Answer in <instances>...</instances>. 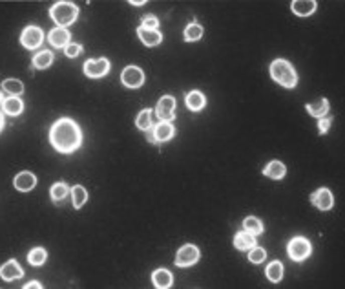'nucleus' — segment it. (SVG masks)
Wrapping results in <instances>:
<instances>
[{
	"mask_svg": "<svg viewBox=\"0 0 345 289\" xmlns=\"http://www.w3.org/2000/svg\"><path fill=\"white\" fill-rule=\"evenodd\" d=\"M2 108H4L6 114H10V116H19L20 112L24 110V103H22V99H19V97H8V99H4V103H2Z\"/></svg>",
	"mask_w": 345,
	"mask_h": 289,
	"instance_id": "412c9836",
	"label": "nucleus"
},
{
	"mask_svg": "<svg viewBox=\"0 0 345 289\" xmlns=\"http://www.w3.org/2000/svg\"><path fill=\"white\" fill-rule=\"evenodd\" d=\"M2 88H4L11 97H20L24 93V84L20 81H17V79H6V81L2 82Z\"/></svg>",
	"mask_w": 345,
	"mask_h": 289,
	"instance_id": "b1692460",
	"label": "nucleus"
},
{
	"mask_svg": "<svg viewBox=\"0 0 345 289\" xmlns=\"http://www.w3.org/2000/svg\"><path fill=\"white\" fill-rule=\"evenodd\" d=\"M135 125H137L139 130H145V132L152 127V110L150 108L141 110V114L137 116V119H135Z\"/></svg>",
	"mask_w": 345,
	"mask_h": 289,
	"instance_id": "c756f323",
	"label": "nucleus"
},
{
	"mask_svg": "<svg viewBox=\"0 0 345 289\" xmlns=\"http://www.w3.org/2000/svg\"><path fill=\"white\" fill-rule=\"evenodd\" d=\"M130 4L132 6H145L146 2H145V0H134V2H130Z\"/></svg>",
	"mask_w": 345,
	"mask_h": 289,
	"instance_id": "e433bc0d",
	"label": "nucleus"
},
{
	"mask_svg": "<svg viewBox=\"0 0 345 289\" xmlns=\"http://www.w3.org/2000/svg\"><path fill=\"white\" fill-rule=\"evenodd\" d=\"M24 289H42V285H40V282H37V280H31V282H28V284L24 285Z\"/></svg>",
	"mask_w": 345,
	"mask_h": 289,
	"instance_id": "c9c22d12",
	"label": "nucleus"
},
{
	"mask_svg": "<svg viewBox=\"0 0 345 289\" xmlns=\"http://www.w3.org/2000/svg\"><path fill=\"white\" fill-rule=\"evenodd\" d=\"M0 276L4 280H8V282H11V280L22 278V276H24V271H22V267H20V264L17 260H8V262L0 267Z\"/></svg>",
	"mask_w": 345,
	"mask_h": 289,
	"instance_id": "9b49d317",
	"label": "nucleus"
},
{
	"mask_svg": "<svg viewBox=\"0 0 345 289\" xmlns=\"http://www.w3.org/2000/svg\"><path fill=\"white\" fill-rule=\"evenodd\" d=\"M46 258H48V253L42 247L31 249L30 253H28V262L31 265H42L46 262Z\"/></svg>",
	"mask_w": 345,
	"mask_h": 289,
	"instance_id": "c85d7f7f",
	"label": "nucleus"
},
{
	"mask_svg": "<svg viewBox=\"0 0 345 289\" xmlns=\"http://www.w3.org/2000/svg\"><path fill=\"white\" fill-rule=\"evenodd\" d=\"M234 245L240 249V251H250L252 247H256V236L249 234L247 231H241V233L236 234Z\"/></svg>",
	"mask_w": 345,
	"mask_h": 289,
	"instance_id": "6ab92c4d",
	"label": "nucleus"
},
{
	"mask_svg": "<svg viewBox=\"0 0 345 289\" xmlns=\"http://www.w3.org/2000/svg\"><path fill=\"white\" fill-rule=\"evenodd\" d=\"M71 200H73V207L75 209L82 207V205L88 202V192H86V188L80 187V185H75V187L71 188Z\"/></svg>",
	"mask_w": 345,
	"mask_h": 289,
	"instance_id": "393cba45",
	"label": "nucleus"
},
{
	"mask_svg": "<svg viewBox=\"0 0 345 289\" xmlns=\"http://www.w3.org/2000/svg\"><path fill=\"white\" fill-rule=\"evenodd\" d=\"M64 50H66V55L70 57V59H75V57H79L80 51H82V46L75 44V42H70V44L66 46Z\"/></svg>",
	"mask_w": 345,
	"mask_h": 289,
	"instance_id": "473e14b6",
	"label": "nucleus"
},
{
	"mask_svg": "<svg viewBox=\"0 0 345 289\" xmlns=\"http://www.w3.org/2000/svg\"><path fill=\"white\" fill-rule=\"evenodd\" d=\"M110 71V61L108 59H90L84 62V73L91 79L104 77Z\"/></svg>",
	"mask_w": 345,
	"mask_h": 289,
	"instance_id": "6e6552de",
	"label": "nucleus"
},
{
	"mask_svg": "<svg viewBox=\"0 0 345 289\" xmlns=\"http://www.w3.org/2000/svg\"><path fill=\"white\" fill-rule=\"evenodd\" d=\"M68 192H70V188H68V185H66L64 181H59V183H55L53 187H51V200L55 203H59V202H62V200L68 196Z\"/></svg>",
	"mask_w": 345,
	"mask_h": 289,
	"instance_id": "cd10ccee",
	"label": "nucleus"
},
{
	"mask_svg": "<svg viewBox=\"0 0 345 289\" xmlns=\"http://www.w3.org/2000/svg\"><path fill=\"white\" fill-rule=\"evenodd\" d=\"M13 185L17 187V190H20V192H28V190H31V188L37 185V178L33 172H28V170H24V172H20L15 176V179H13Z\"/></svg>",
	"mask_w": 345,
	"mask_h": 289,
	"instance_id": "f8f14e48",
	"label": "nucleus"
},
{
	"mask_svg": "<svg viewBox=\"0 0 345 289\" xmlns=\"http://www.w3.org/2000/svg\"><path fill=\"white\" fill-rule=\"evenodd\" d=\"M159 26V21L155 17H143V28L145 30H157Z\"/></svg>",
	"mask_w": 345,
	"mask_h": 289,
	"instance_id": "72a5a7b5",
	"label": "nucleus"
},
{
	"mask_svg": "<svg viewBox=\"0 0 345 289\" xmlns=\"http://www.w3.org/2000/svg\"><path fill=\"white\" fill-rule=\"evenodd\" d=\"M137 35H139V39L143 41V44H146V46H157L161 41H163V35H161L159 31L157 30H145L143 26L137 30Z\"/></svg>",
	"mask_w": 345,
	"mask_h": 289,
	"instance_id": "a211bd4d",
	"label": "nucleus"
},
{
	"mask_svg": "<svg viewBox=\"0 0 345 289\" xmlns=\"http://www.w3.org/2000/svg\"><path fill=\"white\" fill-rule=\"evenodd\" d=\"M48 41L51 42V46L55 48H66L70 44V31L66 28H53V30L48 33Z\"/></svg>",
	"mask_w": 345,
	"mask_h": 289,
	"instance_id": "4468645a",
	"label": "nucleus"
},
{
	"mask_svg": "<svg viewBox=\"0 0 345 289\" xmlns=\"http://www.w3.org/2000/svg\"><path fill=\"white\" fill-rule=\"evenodd\" d=\"M155 112H157L161 121L170 123L175 117V99L172 95H163L155 107Z\"/></svg>",
	"mask_w": 345,
	"mask_h": 289,
	"instance_id": "1a4fd4ad",
	"label": "nucleus"
},
{
	"mask_svg": "<svg viewBox=\"0 0 345 289\" xmlns=\"http://www.w3.org/2000/svg\"><path fill=\"white\" fill-rule=\"evenodd\" d=\"M121 81L126 88H141L145 82V73L137 66H126L121 73Z\"/></svg>",
	"mask_w": 345,
	"mask_h": 289,
	"instance_id": "0eeeda50",
	"label": "nucleus"
},
{
	"mask_svg": "<svg viewBox=\"0 0 345 289\" xmlns=\"http://www.w3.org/2000/svg\"><path fill=\"white\" fill-rule=\"evenodd\" d=\"M152 282H154V285L157 289H168L172 285V282H174V278H172L170 271H166V269H157V271H154V274H152Z\"/></svg>",
	"mask_w": 345,
	"mask_h": 289,
	"instance_id": "dca6fc26",
	"label": "nucleus"
},
{
	"mask_svg": "<svg viewBox=\"0 0 345 289\" xmlns=\"http://www.w3.org/2000/svg\"><path fill=\"white\" fill-rule=\"evenodd\" d=\"M201 37H203V28H201L199 24H188L185 30V39L188 42H194V41H199Z\"/></svg>",
	"mask_w": 345,
	"mask_h": 289,
	"instance_id": "7c9ffc66",
	"label": "nucleus"
},
{
	"mask_svg": "<svg viewBox=\"0 0 345 289\" xmlns=\"http://www.w3.org/2000/svg\"><path fill=\"white\" fill-rule=\"evenodd\" d=\"M287 251H289L290 258L296 260V262H301V260H305L307 256L312 253V245H310L309 240L303 238V236H296V238H292L289 242Z\"/></svg>",
	"mask_w": 345,
	"mask_h": 289,
	"instance_id": "20e7f679",
	"label": "nucleus"
},
{
	"mask_svg": "<svg viewBox=\"0 0 345 289\" xmlns=\"http://www.w3.org/2000/svg\"><path fill=\"white\" fill-rule=\"evenodd\" d=\"M51 62H53V53L48 50L39 51V53L33 57V66L39 68V70H46L48 66H51Z\"/></svg>",
	"mask_w": 345,
	"mask_h": 289,
	"instance_id": "5701e85b",
	"label": "nucleus"
},
{
	"mask_svg": "<svg viewBox=\"0 0 345 289\" xmlns=\"http://www.w3.org/2000/svg\"><path fill=\"white\" fill-rule=\"evenodd\" d=\"M42 41H44V33H42V30H40L39 26H28V28L22 31V35H20V42H22V46L28 48V50L39 48V46L42 44Z\"/></svg>",
	"mask_w": 345,
	"mask_h": 289,
	"instance_id": "39448f33",
	"label": "nucleus"
},
{
	"mask_svg": "<svg viewBox=\"0 0 345 289\" xmlns=\"http://www.w3.org/2000/svg\"><path fill=\"white\" fill-rule=\"evenodd\" d=\"M307 112H309L310 116L318 117V119H321V117H325V114L329 112V101H327L325 97L323 99H318L316 103H310V105H307Z\"/></svg>",
	"mask_w": 345,
	"mask_h": 289,
	"instance_id": "aec40b11",
	"label": "nucleus"
},
{
	"mask_svg": "<svg viewBox=\"0 0 345 289\" xmlns=\"http://www.w3.org/2000/svg\"><path fill=\"white\" fill-rule=\"evenodd\" d=\"M186 107L190 108L192 112H199V110H203L205 108V105H206V99H205V95L201 93V91H197V90H194V91H188L186 93Z\"/></svg>",
	"mask_w": 345,
	"mask_h": 289,
	"instance_id": "f3484780",
	"label": "nucleus"
},
{
	"mask_svg": "<svg viewBox=\"0 0 345 289\" xmlns=\"http://www.w3.org/2000/svg\"><path fill=\"white\" fill-rule=\"evenodd\" d=\"M4 99H6V97L2 95V91H0V105H2V103H4Z\"/></svg>",
	"mask_w": 345,
	"mask_h": 289,
	"instance_id": "58836bf2",
	"label": "nucleus"
},
{
	"mask_svg": "<svg viewBox=\"0 0 345 289\" xmlns=\"http://www.w3.org/2000/svg\"><path fill=\"white\" fill-rule=\"evenodd\" d=\"M152 132H154V141L155 143H165L170 141L175 134V128L172 123L159 121L157 125H152Z\"/></svg>",
	"mask_w": 345,
	"mask_h": 289,
	"instance_id": "9d476101",
	"label": "nucleus"
},
{
	"mask_svg": "<svg viewBox=\"0 0 345 289\" xmlns=\"http://www.w3.org/2000/svg\"><path fill=\"white\" fill-rule=\"evenodd\" d=\"M329 128H330V117H321L320 121H318V130H320L321 136L329 132Z\"/></svg>",
	"mask_w": 345,
	"mask_h": 289,
	"instance_id": "f704fd0d",
	"label": "nucleus"
},
{
	"mask_svg": "<svg viewBox=\"0 0 345 289\" xmlns=\"http://www.w3.org/2000/svg\"><path fill=\"white\" fill-rule=\"evenodd\" d=\"M50 17H51V21L55 22L59 28L70 26L77 21V17H79V8H77L75 4H71V2H57V4L51 6Z\"/></svg>",
	"mask_w": 345,
	"mask_h": 289,
	"instance_id": "7ed1b4c3",
	"label": "nucleus"
},
{
	"mask_svg": "<svg viewBox=\"0 0 345 289\" xmlns=\"http://www.w3.org/2000/svg\"><path fill=\"white\" fill-rule=\"evenodd\" d=\"M310 202L314 203L320 211H329V209L332 207V203H334L329 188H320V190H316V192L310 196Z\"/></svg>",
	"mask_w": 345,
	"mask_h": 289,
	"instance_id": "ddd939ff",
	"label": "nucleus"
},
{
	"mask_svg": "<svg viewBox=\"0 0 345 289\" xmlns=\"http://www.w3.org/2000/svg\"><path fill=\"white\" fill-rule=\"evenodd\" d=\"M197 260H199V249L192 244L183 245L177 251V254H175V264L179 265V267H190Z\"/></svg>",
	"mask_w": 345,
	"mask_h": 289,
	"instance_id": "423d86ee",
	"label": "nucleus"
},
{
	"mask_svg": "<svg viewBox=\"0 0 345 289\" xmlns=\"http://www.w3.org/2000/svg\"><path fill=\"white\" fill-rule=\"evenodd\" d=\"M267 278L270 282H280L283 278V265H281V262H270L267 265Z\"/></svg>",
	"mask_w": 345,
	"mask_h": 289,
	"instance_id": "a878e982",
	"label": "nucleus"
},
{
	"mask_svg": "<svg viewBox=\"0 0 345 289\" xmlns=\"http://www.w3.org/2000/svg\"><path fill=\"white\" fill-rule=\"evenodd\" d=\"M265 258H267L265 249H261V247H252V249H250L249 260L252 262V264H261V262H263Z\"/></svg>",
	"mask_w": 345,
	"mask_h": 289,
	"instance_id": "2f4dec72",
	"label": "nucleus"
},
{
	"mask_svg": "<svg viewBox=\"0 0 345 289\" xmlns=\"http://www.w3.org/2000/svg\"><path fill=\"white\" fill-rule=\"evenodd\" d=\"M243 227H245L247 233L252 234V236H258V234L263 233V223H261V220L254 218V216H249V218L243 222Z\"/></svg>",
	"mask_w": 345,
	"mask_h": 289,
	"instance_id": "bb28decb",
	"label": "nucleus"
},
{
	"mask_svg": "<svg viewBox=\"0 0 345 289\" xmlns=\"http://www.w3.org/2000/svg\"><path fill=\"white\" fill-rule=\"evenodd\" d=\"M290 8L298 17H309L316 11V2L314 0H294Z\"/></svg>",
	"mask_w": 345,
	"mask_h": 289,
	"instance_id": "2eb2a0df",
	"label": "nucleus"
},
{
	"mask_svg": "<svg viewBox=\"0 0 345 289\" xmlns=\"http://www.w3.org/2000/svg\"><path fill=\"white\" fill-rule=\"evenodd\" d=\"M2 128H4V116H2V112H0V132H2Z\"/></svg>",
	"mask_w": 345,
	"mask_h": 289,
	"instance_id": "4c0bfd02",
	"label": "nucleus"
},
{
	"mask_svg": "<svg viewBox=\"0 0 345 289\" xmlns=\"http://www.w3.org/2000/svg\"><path fill=\"white\" fill-rule=\"evenodd\" d=\"M50 143L55 150L62 154L75 152L77 148L82 145V132L79 125L70 117H62L59 121L53 123L50 130Z\"/></svg>",
	"mask_w": 345,
	"mask_h": 289,
	"instance_id": "f257e3e1",
	"label": "nucleus"
},
{
	"mask_svg": "<svg viewBox=\"0 0 345 289\" xmlns=\"http://www.w3.org/2000/svg\"><path fill=\"white\" fill-rule=\"evenodd\" d=\"M263 172H265V176H269V178H272V179H281V178H285L287 168H285V165L280 161H270Z\"/></svg>",
	"mask_w": 345,
	"mask_h": 289,
	"instance_id": "4be33fe9",
	"label": "nucleus"
},
{
	"mask_svg": "<svg viewBox=\"0 0 345 289\" xmlns=\"http://www.w3.org/2000/svg\"><path fill=\"white\" fill-rule=\"evenodd\" d=\"M270 75L276 82H280L281 86L285 88H294L298 84V75H296V70L292 68L289 61H283V59H276L272 64H270Z\"/></svg>",
	"mask_w": 345,
	"mask_h": 289,
	"instance_id": "f03ea898",
	"label": "nucleus"
}]
</instances>
